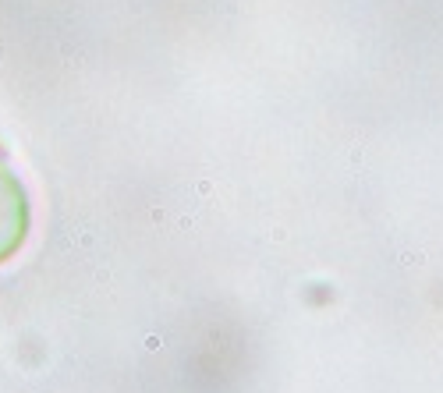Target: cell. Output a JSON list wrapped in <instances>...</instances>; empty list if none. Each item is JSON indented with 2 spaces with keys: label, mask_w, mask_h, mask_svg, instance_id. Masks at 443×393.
<instances>
[{
  "label": "cell",
  "mask_w": 443,
  "mask_h": 393,
  "mask_svg": "<svg viewBox=\"0 0 443 393\" xmlns=\"http://www.w3.org/2000/svg\"><path fill=\"white\" fill-rule=\"evenodd\" d=\"M28 234V199L22 181L11 174V167L0 160V262L11 259L22 248Z\"/></svg>",
  "instance_id": "cell-1"
}]
</instances>
